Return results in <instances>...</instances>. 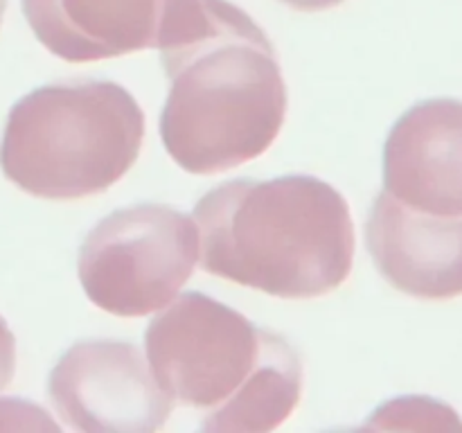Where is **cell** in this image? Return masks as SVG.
<instances>
[{
    "label": "cell",
    "mask_w": 462,
    "mask_h": 433,
    "mask_svg": "<svg viewBox=\"0 0 462 433\" xmlns=\"http://www.w3.org/2000/svg\"><path fill=\"white\" fill-rule=\"evenodd\" d=\"M170 95L167 153L189 174H221L262 156L287 115V84L266 32L228 0H189L161 48Z\"/></svg>",
    "instance_id": "cell-1"
},
{
    "label": "cell",
    "mask_w": 462,
    "mask_h": 433,
    "mask_svg": "<svg viewBox=\"0 0 462 433\" xmlns=\"http://www.w3.org/2000/svg\"><path fill=\"white\" fill-rule=\"evenodd\" d=\"M203 271L242 287L307 300L341 287L355 260L350 206L316 176L237 179L194 207Z\"/></svg>",
    "instance_id": "cell-2"
},
{
    "label": "cell",
    "mask_w": 462,
    "mask_h": 433,
    "mask_svg": "<svg viewBox=\"0 0 462 433\" xmlns=\"http://www.w3.org/2000/svg\"><path fill=\"white\" fill-rule=\"evenodd\" d=\"M144 350L162 392L203 410V431H273L300 401L302 361L291 343L206 293L162 307Z\"/></svg>",
    "instance_id": "cell-3"
},
{
    "label": "cell",
    "mask_w": 462,
    "mask_h": 433,
    "mask_svg": "<svg viewBox=\"0 0 462 433\" xmlns=\"http://www.w3.org/2000/svg\"><path fill=\"white\" fill-rule=\"evenodd\" d=\"M144 113L125 86L59 81L18 99L0 143V170L23 192L75 201L106 192L138 161Z\"/></svg>",
    "instance_id": "cell-4"
},
{
    "label": "cell",
    "mask_w": 462,
    "mask_h": 433,
    "mask_svg": "<svg viewBox=\"0 0 462 433\" xmlns=\"http://www.w3.org/2000/svg\"><path fill=\"white\" fill-rule=\"evenodd\" d=\"M199 260V226L162 203L104 216L79 248V282L99 309L138 318L170 305Z\"/></svg>",
    "instance_id": "cell-5"
},
{
    "label": "cell",
    "mask_w": 462,
    "mask_h": 433,
    "mask_svg": "<svg viewBox=\"0 0 462 433\" xmlns=\"http://www.w3.org/2000/svg\"><path fill=\"white\" fill-rule=\"evenodd\" d=\"M59 418L75 431L152 433L167 424L171 400L143 352L126 341H79L59 356L48 379Z\"/></svg>",
    "instance_id": "cell-6"
},
{
    "label": "cell",
    "mask_w": 462,
    "mask_h": 433,
    "mask_svg": "<svg viewBox=\"0 0 462 433\" xmlns=\"http://www.w3.org/2000/svg\"><path fill=\"white\" fill-rule=\"evenodd\" d=\"M189 0H21L39 43L68 63L152 50L167 43Z\"/></svg>",
    "instance_id": "cell-7"
},
{
    "label": "cell",
    "mask_w": 462,
    "mask_h": 433,
    "mask_svg": "<svg viewBox=\"0 0 462 433\" xmlns=\"http://www.w3.org/2000/svg\"><path fill=\"white\" fill-rule=\"evenodd\" d=\"M383 192L418 212L462 216V99H424L395 122Z\"/></svg>",
    "instance_id": "cell-8"
},
{
    "label": "cell",
    "mask_w": 462,
    "mask_h": 433,
    "mask_svg": "<svg viewBox=\"0 0 462 433\" xmlns=\"http://www.w3.org/2000/svg\"><path fill=\"white\" fill-rule=\"evenodd\" d=\"M365 244L397 291L422 300L462 296V216L418 212L382 192L365 224Z\"/></svg>",
    "instance_id": "cell-9"
},
{
    "label": "cell",
    "mask_w": 462,
    "mask_h": 433,
    "mask_svg": "<svg viewBox=\"0 0 462 433\" xmlns=\"http://www.w3.org/2000/svg\"><path fill=\"white\" fill-rule=\"evenodd\" d=\"M14 373H16V338H14L7 320L0 316V391L9 386Z\"/></svg>",
    "instance_id": "cell-10"
},
{
    "label": "cell",
    "mask_w": 462,
    "mask_h": 433,
    "mask_svg": "<svg viewBox=\"0 0 462 433\" xmlns=\"http://www.w3.org/2000/svg\"><path fill=\"white\" fill-rule=\"evenodd\" d=\"M280 3L289 5V7L298 9V12H325V9L338 7L346 0H280Z\"/></svg>",
    "instance_id": "cell-11"
},
{
    "label": "cell",
    "mask_w": 462,
    "mask_h": 433,
    "mask_svg": "<svg viewBox=\"0 0 462 433\" xmlns=\"http://www.w3.org/2000/svg\"><path fill=\"white\" fill-rule=\"evenodd\" d=\"M5 9H7V0H0V25H3V18H5Z\"/></svg>",
    "instance_id": "cell-12"
}]
</instances>
